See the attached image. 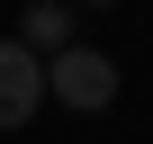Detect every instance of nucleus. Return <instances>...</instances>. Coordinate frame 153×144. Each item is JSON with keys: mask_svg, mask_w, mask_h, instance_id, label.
I'll return each instance as SVG.
<instances>
[{"mask_svg": "<svg viewBox=\"0 0 153 144\" xmlns=\"http://www.w3.org/2000/svg\"><path fill=\"white\" fill-rule=\"evenodd\" d=\"M36 108H45V54H27L18 36H0V135L27 126Z\"/></svg>", "mask_w": 153, "mask_h": 144, "instance_id": "f03ea898", "label": "nucleus"}, {"mask_svg": "<svg viewBox=\"0 0 153 144\" xmlns=\"http://www.w3.org/2000/svg\"><path fill=\"white\" fill-rule=\"evenodd\" d=\"M18 45L27 54H63L72 45V9H63V0H27V9H18Z\"/></svg>", "mask_w": 153, "mask_h": 144, "instance_id": "7ed1b4c3", "label": "nucleus"}, {"mask_svg": "<svg viewBox=\"0 0 153 144\" xmlns=\"http://www.w3.org/2000/svg\"><path fill=\"white\" fill-rule=\"evenodd\" d=\"M45 99H63V108L99 117V108L117 99V63H108L99 45H63V54H45Z\"/></svg>", "mask_w": 153, "mask_h": 144, "instance_id": "f257e3e1", "label": "nucleus"}, {"mask_svg": "<svg viewBox=\"0 0 153 144\" xmlns=\"http://www.w3.org/2000/svg\"><path fill=\"white\" fill-rule=\"evenodd\" d=\"M90 9H117V0H90Z\"/></svg>", "mask_w": 153, "mask_h": 144, "instance_id": "20e7f679", "label": "nucleus"}]
</instances>
